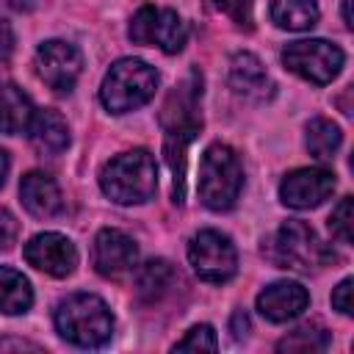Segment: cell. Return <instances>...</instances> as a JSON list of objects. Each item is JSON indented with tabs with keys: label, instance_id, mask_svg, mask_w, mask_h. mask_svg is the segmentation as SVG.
I'll return each mask as SVG.
<instances>
[{
	"label": "cell",
	"instance_id": "30bf717a",
	"mask_svg": "<svg viewBox=\"0 0 354 354\" xmlns=\"http://www.w3.org/2000/svg\"><path fill=\"white\" fill-rule=\"evenodd\" d=\"M33 66L39 80L53 88L55 94H66L72 91L75 80L80 77L83 69V55L75 44L64 41V39H50L44 44H39L36 55H33Z\"/></svg>",
	"mask_w": 354,
	"mask_h": 354
},
{
	"label": "cell",
	"instance_id": "f1b7e54d",
	"mask_svg": "<svg viewBox=\"0 0 354 354\" xmlns=\"http://www.w3.org/2000/svg\"><path fill=\"white\" fill-rule=\"evenodd\" d=\"M14 53V30L8 22H0V61H8Z\"/></svg>",
	"mask_w": 354,
	"mask_h": 354
},
{
	"label": "cell",
	"instance_id": "6da1fadb",
	"mask_svg": "<svg viewBox=\"0 0 354 354\" xmlns=\"http://www.w3.org/2000/svg\"><path fill=\"white\" fill-rule=\"evenodd\" d=\"M202 75L191 69L180 86L171 88V94L163 102L160 124H163V152L166 163L174 174V202H183V180H185V149L202 130Z\"/></svg>",
	"mask_w": 354,
	"mask_h": 354
},
{
	"label": "cell",
	"instance_id": "9c48e42d",
	"mask_svg": "<svg viewBox=\"0 0 354 354\" xmlns=\"http://www.w3.org/2000/svg\"><path fill=\"white\" fill-rule=\"evenodd\" d=\"M188 263L196 277L213 285H221L238 271V252L232 241L218 230H199L188 243Z\"/></svg>",
	"mask_w": 354,
	"mask_h": 354
},
{
	"label": "cell",
	"instance_id": "4316f807",
	"mask_svg": "<svg viewBox=\"0 0 354 354\" xmlns=\"http://www.w3.org/2000/svg\"><path fill=\"white\" fill-rule=\"evenodd\" d=\"M351 290H354V279H351V277H346V279L332 290V307H335L340 315H351V313H354Z\"/></svg>",
	"mask_w": 354,
	"mask_h": 354
},
{
	"label": "cell",
	"instance_id": "d6a6232c",
	"mask_svg": "<svg viewBox=\"0 0 354 354\" xmlns=\"http://www.w3.org/2000/svg\"><path fill=\"white\" fill-rule=\"evenodd\" d=\"M343 22H346V28L354 25V22H351V0H343Z\"/></svg>",
	"mask_w": 354,
	"mask_h": 354
},
{
	"label": "cell",
	"instance_id": "5bb4252c",
	"mask_svg": "<svg viewBox=\"0 0 354 354\" xmlns=\"http://www.w3.org/2000/svg\"><path fill=\"white\" fill-rule=\"evenodd\" d=\"M307 304H310L307 288L301 282H293V279L271 282L257 293V310L271 324L293 321L296 315H301L307 310Z\"/></svg>",
	"mask_w": 354,
	"mask_h": 354
},
{
	"label": "cell",
	"instance_id": "7402d4cb",
	"mask_svg": "<svg viewBox=\"0 0 354 354\" xmlns=\"http://www.w3.org/2000/svg\"><path fill=\"white\" fill-rule=\"evenodd\" d=\"M343 144V133L340 127L332 122V119H324V116H315L307 122V130H304V147L310 149L313 158L318 160H329Z\"/></svg>",
	"mask_w": 354,
	"mask_h": 354
},
{
	"label": "cell",
	"instance_id": "7c38bea8",
	"mask_svg": "<svg viewBox=\"0 0 354 354\" xmlns=\"http://www.w3.org/2000/svg\"><path fill=\"white\" fill-rule=\"evenodd\" d=\"M25 260L50 277H69L77 266V249L61 232H39L25 243Z\"/></svg>",
	"mask_w": 354,
	"mask_h": 354
},
{
	"label": "cell",
	"instance_id": "e0dca14e",
	"mask_svg": "<svg viewBox=\"0 0 354 354\" xmlns=\"http://www.w3.org/2000/svg\"><path fill=\"white\" fill-rule=\"evenodd\" d=\"M28 136L39 155H61L69 147V124L58 111H50V108H41L33 113Z\"/></svg>",
	"mask_w": 354,
	"mask_h": 354
},
{
	"label": "cell",
	"instance_id": "f546056e",
	"mask_svg": "<svg viewBox=\"0 0 354 354\" xmlns=\"http://www.w3.org/2000/svg\"><path fill=\"white\" fill-rule=\"evenodd\" d=\"M246 329H249V318H246V313H243V310H238V313L232 315V335L241 340V337L246 335Z\"/></svg>",
	"mask_w": 354,
	"mask_h": 354
},
{
	"label": "cell",
	"instance_id": "cb8c5ba5",
	"mask_svg": "<svg viewBox=\"0 0 354 354\" xmlns=\"http://www.w3.org/2000/svg\"><path fill=\"white\" fill-rule=\"evenodd\" d=\"M216 348H218V340H216L213 326H207V324L191 326L185 332V337H180L174 343V351H216Z\"/></svg>",
	"mask_w": 354,
	"mask_h": 354
},
{
	"label": "cell",
	"instance_id": "484cf974",
	"mask_svg": "<svg viewBox=\"0 0 354 354\" xmlns=\"http://www.w3.org/2000/svg\"><path fill=\"white\" fill-rule=\"evenodd\" d=\"M221 14H227L238 28H252V8L254 0H213Z\"/></svg>",
	"mask_w": 354,
	"mask_h": 354
},
{
	"label": "cell",
	"instance_id": "2e32d148",
	"mask_svg": "<svg viewBox=\"0 0 354 354\" xmlns=\"http://www.w3.org/2000/svg\"><path fill=\"white\" fill-rule=\"evenodd\" d=\"M230 86L246 100H266L271 94V80L266 66L252 53H238L230 61Z\"/></svg>",
	"mask_w": 354,
	"mask_h": 354
},
{
	"label": "cell",
	"instance_id": "277c9868",
	"mask_svg": "<svg viewBox=\"0 0 354 354\" xmlns=\"http://www.w3.org/2000/svg\"><path fill=\"white\" fill-rule=\"evenodd\" d=\"M263 257L277 268L290 271H315L335 263V252L324 246L315 230L299 218L285 221L263 241Z\"/></svg>",
	"mask_w": 354,
	"mask_h": 354
},
{
	"label": "cell",
	"instance_id": "4dcf8cb0",
	"mask_svg": "<svg viewBox=\"0 0 354 354\" xmlns=\"http://www.w3.org/2000/svg\"><path fill=\"white\" fill-rule=\"evenodd\" d=\"M6 348H30V351H41V346L28 343V340H0V351H6Z\"/></svg>",
	"mask_w": 354,
	"mask_h": 354
},
{
	"label": "cell",
	"instance_id": "52a82bcc",
	"mask_svg": "<svg viewBox=\"0 0 354 354\" xmlns=\"http://www.w3.org/2000/svg\"><path fill=\"white\" fill-rule=\"evenodd\" d=\"M343 61H346L343 50L326 39H299L282 50L285 69H290L293 75H299L315 86L332 83L340 75Z\"/></svg>",
	"mask_w": 354,
	"mask_h": 354
},
{
	"label": "cell",
	"instance_id": "5b68a950",
	"mask_svg": "<svg viewBox=\"0 0 354 354\" xmlns=\"http://www.w3.org/2000/svg\"><path fill=\"white\" fill-rule=\"evenodd\" d=\"M199 199L205 207L221 213L230 210L243 188V166L232 147L227 144H210L199 160Z\"/></svg>",
	"mask_w": 354,
	"mask_h": 354
},
{
	"label": "cell",
	"instance_id": "ac0fdd59",
	"mask_svg": "<svg viewBox=\"0 0 354 354\" xmlns=\"http://www.w3.org/2000/svg\"><path fill=\"white\" fill-rule=\"evenodd\" d=\"M33 113H36V108L19 86L0 83V133H6V136L28 133Z\"/></svg>",
	"mask_w": 354,
	"mask_h": 354
},
{
	"label": "cell",
	"instance_id": "8fae6325",
	"mask_svg": "<svg viewBox=\"0 0 354 354\" xmlns=\"http://www.w3.org/2000/svg\"><path fill=\"white\" fill-rule=\"evenodd\" d=\"M335 185H337L335 174L324 166L293 169L279 183V199L293 210H310V207H318L321 202H326L332 196Z\"/></svg>",
	"mask_w": 354,
	"mask_h": 354
},
{
	"label": "cell",
	"instance_id": "4fadbf2b",
	"mask_svg": "<svg viewBox=\"0 0 354 354\" xmlns=\"http://www.w3.org/2000/svg\"><path fill=\"white\" fill-rule=\"evenodd\" d=\"M91 260H94V268L102 274V277H124L136 268L138 263V246L136 241L122 232V230H113V227H105L97 232L94 238V246H91Z\"/></svg>",
	"mask_w": 354,
	"mask_h": 354
},
{
	"label": "cell",
	"instance_id": "ba28073f",
	"mask_svg": "<svg viewBox=\"0 0 354 354\" xmlns=\"http://www.w3.org/2000/svg\"><path fill=\"white\" fill-rule=\"evenodd\" d=\"M130 41L144 44V47H158L169 55L180 53L185 39H188V28L183 22V17L171 8H160V6H141L127 28Z\"/></svg>",
	"mask_w": 354,
	"mask_h": 354
},
{
	"label": "cell",
	"instance_id": "603a6c76",
	"mask_svg": "<svg viewBox=\"0 0 354 354\" xmlns=\"http://www.w3.org/2000/svg\"><path fill=\"white\" fill-rule=\"evenodd\" d=\"M326 346H329V332L321 324H301L277 343V351L313 354V351H324Z\"/></svg>",
	"mask_w": 354,
	"mask_h": 354
},
{
	"label": "cell",
	"instance_id": "8992f818",
	"mask_svg": "<svg viewBox=\"0 0 354 354\" xmlns=\"http://www.w3.org/2000/svg\"><path fill=\"white\" fill-rule=\"evenodd\" d=\"M158 72L141 58H119L102 77L100 100L111 113H130L155 97Z\"/></svg>",
	"mask_w": 354,
	"mask_h": 354
},
{
	"label": "cell",
	"instance_id": "d4e9b609",
	"mask_svg": "<svg viewBox=\"0 0 354 354\" xmlns=\"http://www.w3.org/2000/svg\"><path fill=\"white\" fill-rule=\"evenodd\" d=\"M351 196H343L340 202H337V207L332 210V216H329V232L340 241V243H351V227H354V213H351Z\"/></svg>",
	"mask_w": 354,
	"mask_h": 354
},
{
	"label": "cell",
	"instance_id": "83f0119b",
	"mask_svg": "<svg viewBox=\"0 0 354 354\" xmlns=\"http://www.w3.org/2000/svg\"><path fill=\"white\" fill-rule=\"evenodd\" d=\"M17 235H19V221L14 218L11 210L0 207V249H11L17 243Z\"/></svg>",
	"mask_w": 354,
	"mask_h": 354
},
{
	"label": "cell",
	"instance_id": "d6986e66",
	"mask_svg": "<svg viewBox=\"0 0 354 354\" xmlns=\"http://www.w3.org/2000/svg\"><path fill=\"white\" fill-rule=\"evenodd\" d=\"M174 285H177V274H174L171 263H166V260H147L138 268L136 290H138L141 301H147V304L160 301L166 293H171Z\"/></svg>",
	"mask_w": 354,
	"mask_h": 354
},
{
	"label": "cell",
	"instance_id": "7a4b0ae2",
	"mask_svg": "<svg viewBox=\"0 0 354 354\" xmlns=\"http://www.w3.org/2000/svg\"><path fill=\"white\" fill-rule=\"evenodd\" d=\"M58 335L80 348H97L113 335V315L108 304L94 293H72L55 307Z\"/></svg>",
	"mask_w": 354,
	"mask_h": 354
},
{
	"label": "cell",
	"instance_id": "9a60e30c",
	"mask_svg": "<svg viewBox=\"0 0 354 354\" xmlns=\"http://www.w3.org/2000/svg\"><path fill=\"white\" fill-rule=\"evenodd\" d=\"M19 196H22L25 210L36 218H53L64 207V199H61L55 180L44 171H28L19 183Z\"/></svg>",
	"mask_w": 354,
	"mask_h": 354
},
{
	"label": "cell",
	"instance_id": "3957f363",
	"mask_svg": "<svg viewBox=\"0 0 354 354\" xmlns=\"http://www.w3.org/2000/svg\"><path fill=\"white\" fill-rule=\"evenodd\" d=\"M100 188L116 205H141L158 191V166L147 149L111 158L100 171Z\"/></svg>",
	"mask_w": 354,
	"mask_h": 354
},
{
	"label": "cell",
	"instance_id": "1f68e13d",
	"mask_svg": "<svg viewBox=\"0 0 354 354\" xmlns=\"http://www.w3.org/2000/svg\"><path fill=\"white\" fill-rule=\"evenodd\" d=\"M8 166H11V160H8V152H6V149H0V185L6 183V174H8Z\"/></svg>",
	"mask_w": 354,
	"mask_h": 354
},
{
	"label": "cell",
	"instance_id": "44dd1931",
	"mask_svg": "<svg viewBox=\"0 0 354 354\" xmlns=\"http://www.w3.org/2000/svg\"><path fill=\"white\" fill-rule=\"evenodd\" d=\"M271 22L282 30H310L318 22L315 0H271Z\"/></svg>",
	"mask_w": 354,
	"mask_h": 354
},
{
	"label": "cell",
	"instance_id": "ffe728a7",
	"mask_svg": "<svg viewBox=\"0 0 354 354\" xmlns=\"http://www.w3.org/2000/svg\"><path fill=\"white\" fill-rule=\"evenodd\" d=\"M30 304H33V288L28 277L17 268L0 266V313L19 315V313H28Z\"/></svg>",
	"mask_w": 354,
	"mask_h": 354
}]
</instances>
